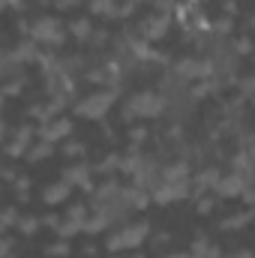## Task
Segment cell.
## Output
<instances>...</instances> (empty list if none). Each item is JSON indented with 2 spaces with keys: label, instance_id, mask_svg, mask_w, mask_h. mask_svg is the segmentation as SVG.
Returning <instances> with one entry per match:
<instances>
[{
  "label": "cell",
  "instance_id": "obj_47",
  "mask_svg": "<svg viewBox=\"0 0 255 258\" xmlns=\"http://www.w3.org/2000/svg\"><path fill=\"white\" fill-rule=\"evenodd\" d=\"M81 252H84L87 258H93V255H96V246H93V243H87V246H81Z\"/></svg>",
  "mask_w": 255,
  "mask_h": 258
},
{
  "label": "cell",
  "instance_id": "obj_49",
  "mask_svg": "<svg viewBox=\"0 0 255 258\" xmlns=\"http://www.w3.org/2000/svg\"><path fill=\"white\" fill-rule=\"evenodd\" d=\"M39 6H54V0H36Z\"/></svg>",
  "mask_w": 255,
  "mask_h": 258
},
{
  "label": "cell",
  "instance_id": "obj_4",
  "mask_svg": "<svg viewBox=\"0 0 255 258\" xmlns=\"http://www.w3.org/2000/svg\"><path fill=\"white\" fill-rule=\"evenodd\" d=\"M126 102L132 105V111L138 117H162L168 111V99L159 90H138V93L129 96Z\"/></svg>",
  "mask_w": 255,
  "mask_h": 258
},
{
  "label": "cell",
  "instance_id": "obj_12",
  "mask_svg": "<svg viewBox=\"0 0 255 258\" xmlns=\"http://www.w3.org/2000/svg\"><path fill=\"white\" fill-rule=\"evenodd\" d=\"M222 180V171H219V165H207V168H201L195 177H192V195L198 198V195H204L207 189H216V183Z\"/></svg>",
  "mask_w": 255,
  "mask_h": 258
},
{
  "label": "cell",
  "instance_id": "obj_37",
  "mask_svg": "<svg viewBox=\"0 0 255 258\" xmlns=\"http://www.w3.org/2000/svg\"><path fill=\"white\" fill-rule=\"evenodd\" d=\"M12 249H15V240L12 237H3L0 240V258H12Z\"/></svg>",
  "mask_w": 255,
  "mask_h": 258
},
{
  "label": "cell",
  "instance_id": "obj_50",
  "mask_svg": "<svg viewBox=\"0 0 255 258\" xmlns=\"http://www.w3.org/2000/svg\"><path fill=\"white\" fill-rule=\"evenodd\" d=\"M186 3H189V6H195V9H198V3H201V0H186Z\"/></svg>",
  "mask_w": 255,
  "mask_h": 258
},
{
  "label": "cell",
  "instance_id": "obj_7",
  "mask_svg": "<svg viewBox=\"0 0 255 258\" xmlns=\"http://www.w3.org/2000/svg\"><path fill=\"white\" fill-rule=\"evenodd\" d=\"M66 105H69V99H63V96H48V102H36V105H30V108H27V117L39 120V126H42V123L60 117V111H63Z\"/></svg>",
  "mask_w": 255,
  "mask_h": 258
},
{
  "label": "cell",
  "instance_id": "obj_33",
  "mask_svg": "<svg viewBox=\"0 0 255 258\" xmlns=\"http://www.w3.org/2000/svg\"><path fill=\"white\" fill-rule=\"evenodd\" d=\"M147 138H150L147 126H132V129H129V144H132V147H141Z\"/></svg>",
  "mask_w": 255,
  "mask_h": 258
},
{
  "label": "cell",
  "instance_id": "obj_6",
  "mask_svg": "<svg viewBox=\"0 0 255 258\" xmlns=\"http://www.w3.org/2000/svg\"><path fill=\"white\" fill-rule=\"evenodd\" d=\"M168 30H171V15H162V12H153V15L135 21V33H138L141 39H147V42H159V39H165Z\"/></svg>",
  "mask_w": 255,
  "mask_h": 258
},
{
  "label": "cell",
  "instance_id": "obj_53",
  "mask_svg": "<svg viewBox=\"0 0 255 258\" xmlns=\"http://www.w3.org/2000/svg\"><path fill=\"white\" fill-rule=\"evenodd\" d=\"M249 153H252V159H255V147H252V150H249Z\"/></svg>",
  "mask_w": 255,
  "mask_h": 258
},
{
  "label": "cell",
  "instance_id": "obj_28",
  "mask_svg": "<svg viewBox=\"0 0 255 258\" xmlns=\"http://www.w3.org/2000/svg\"><path fill=\"white\" fill-rule=\"evenodd\" d=\"M84 153H87V144H84V141H66L63 144V156L66 159H75V162H78Z\"/></svg>",
  "mask_w": 255,
  "mask_h": 258
},
{
  "label": "cell",
  "instance_id": "obj_35",
  "mask_svg": "<svg viewBox=\"0 0 255 258\" xmlns=\"http://www.w3.org/2000/svg\"><path fill=\"white\" fill-rule=\"evenodd\" d=\"M192 255H198V258H204L207 255V249H210V240H207V237H204V234H198V237H195V240H192Z\"/></svg>",
  "mask_w": 255,
  "mask_h": 258
},
{
  "label": "cell",
  "instance_id": "obj_9",
  "mask_svg": "<svg viewBox=\"0 0 255 258\" xmlns=\"http://www.w3.org/2000/svg\"><path fill=\"white\" fill-rule=\"evenodd\" d=\"M90 174H93V165H87V162H75V165H66L63 171H60V177L69 180L72 186H81L84 192H93L96 186H93V180H90Z\"/></svg>",
  "mask_w": 255,
  "mask_h": 258
},
{
  "label": "cell",
  "instance_id": "obj_46",
  "mask_svg": "<svg viewBox=\"0 0 255 258\" xmlns=\"http://www.w3.org/2000/svg\"><path fill=\"white\" fill-rule=\"evenodd\" d=\"M204 258H222L219 246H213V243H210V249H207V255H204Z\"/></svg>",
  "mask_w": 255,
  "mask_h": 258
},
{
  "label": "cell",
  "instance_id": "obj_23",
  "mask_svg": "<svg viewBox=\"0 0 255 258\" xmlns=\"http://www.w3.org/2000/svg\"><path fill=\"white\" fill-rule=\"evenodd\" d=\"M42 252L45 258H69L72 255V246H69V240H54V243H48V246H42Z\"/></svg>",
  "mask_w": 255,
  "mask_h": 258
},
{
  "label": "cell",
  "instance_id": "obj_44",
  "mask_svg": "<svg viewBox=\"0 0 255 258\" xmlns=\"http://www.w3.org/2000/svg\"><path fill=\"white\" fill-rule=\"evenodd\" d=\"M225 15H237V0H225Z\"/></svg>",
  "mask_w": 255,
  "mask_h": 258
},
{
  "label": "cell",
  "instance_id": "obj_8",
  "mask_svg": "<svg viewBox=\"0 0 255 258\" xmlns=\"http://www.w3.org/2000/svg\"><path fill=\"white\" fill-rule=\"evenodd\" d=\"M189 192H192V180H183V183H162L159 189H153L150 195H153V201L159 207H168L174 201H183Z\"/></svg>",
  "mask_w": 255,
  "mask_h": 258
},
{
  "label": "cell",
  "instance_id": "obj_24",
  "mask_svg": "<svg viewBox=\"0 0 255 258\" xmlns=\"http://www.w3.org/2000/svg\"><path fill=\"white\" fill-rule=\"evenodd\" d=\"M228 45H231V51L237 54V57H246V54H252L255 51V42L243 33V36H234V39H228Z\"/></svg>",
  "mask_w": 255,
  "mask_h": 258
},
{
  "label": "cell",
  "instance_id": "obj_45",
  "mask_svg": "<svg viewBox=\"0 0 255 258\" xmlns=\"http://www.w3.org/2000/svg\"><path fill=\"white\" fill-rule=\"evenodd\" d=\"M228 258H255V255L249 252V249H234V252H231Z\"/></svg>",
  "mask_w": 255,
  "mask_h": 258
},
{
  "label": "cell",
  "instance_id": "obj_38",
  "mask_svg": "<svg viewBox=\"0 0 255 258\" xmlns=\"http://www.w3.org/2000/svg\"><path fill=\"white\" fill-rule=\"evenodd\" d=\"M60 222H63V216H57V213L42 216V225H45V228H54V231H57V228H60Z\"/></svg>",
  "mask_w": 255,
  "mask_h": 258
},
{
  "label": "cell",
  "instance_id": "obj_36",
  "mask_svg": "<svg viewBox=\"0 0 255 258\" xmlns=\"http://www.w3.org/2000/svg\"><path fill=\"white\" fill-rule=\"evenodd\" d=\"M153 9L162 12V15H171L177 9V0H153Z\"/></svg>",
  "mask_w": 255,
  "mask_h": 258
},
{
  "label": "cell",
  "instance_id": "obj_26",
  "mask_svg": "<svg viewBox=\"0 0 255 258\" xmlns=\"http://www.w3.org/2000/svg\"><path fill=\"white\" fill-rule=\"evenodd\" d=\"M84 231V222H75V219H66L63 216V222H60V228H57V234L63 237V240H72L75 234H81Z\"/></svg>",
  "mask_w": 255,
  "mask_h": 258
},
{
  "label": "cell",
  "instance_id": "obj_21",
  "mask_svg": "<svg viewBox=\"0 0 255 258\" xmlns=\"http://www.w3.org/2000/svg\"><path fill=\"white\" fill-rule=\"evenodd\" d=\"M108 225H111V219L102 210H93V216H87V222H84V234H90V237L93 234H102Z\"/></svg>",
  "mask_w": 255,
  "mask_h": 258
},
{
  "label": "cell",
  "instance_id": "obj_18",
  "mask_svg": "<svg viewBox=\"0 0 255 258\" xmlns=\"http://www.w3.org/2000/svg\"><path fill=\"white\" fill-rule=\"evenodd\" d=\"M54 156V144L51 141H36L30 150H27V156H24V162H42V159H51Z\"/></svg>",
  "mask_w": 255,
  "mask_h": 258
},
{
  "label": "cell",
  "instance_id": "obj_25",
  "mask_svg": "<svg viewBox=\"0 0 255 258\" xmlns=\"http://www.w3.org/2000/svg\"><path fill=\"white\" fill-rule=\"evenodd\" d=\"M93 15H102V18H111V12L117 9V0H90L87 3Z\"/></svg>",
  "mask_w": 255,
  "mask_h": 258
},
{
  "label": "cell",
  "instance_id": "obj_42",
  "mask_svg": "<svg viewBox=\"0 0 255 258\" xmlns=\"http://www.w3.org/2000/svg\"><path fill=\"white\" fill-rule=\"evenodd\" d=\"M0 177H3L6 183H15V180H18V174H15V168H12V165H6V168L0 171Z\"/></svg>",
  "mask_w": 255,
  "mask_h": 258
},
{
  "label": "cell",
  "instance_id": "obj_16",
  "mask_svg": "<svg viewBox=\"0 0 255 258\" xmlns=\"http://www.w3.org/2000/svg\"><path fill=\"white\" fill-rule=\"evenodd\" d=\"M252 219H255V207L252 210H243V213H231V216H225L216 228H219V231H243Z\"/></svg>",
  "mask_w": 255,
  "mask_h": 258
},
{
  "label": "cell",
  "instance_id": "obj_43",
  "mask_svg": "<svg viewBox=\"0 0 255 258\" xmlns=\"http://www.w3.org/2000/svg\"><path fill=\"white\" fill-rule=\"evenodd\" d=\"M165 243H171V234H168V231H159V234L153 237V246H165Z\"/></svg>",
  "mask_w": 255,
  "mask_h": 258
},
{
  "label": "cell",
  "instance_id": "obj_5",
  "mask_svg": "<svg viewBox=\"0 0 255 258\" xmlns=\"http://www.w3.org/2000/svg\"><path fill=\"white\" fill-rule=\"evenodd\" d=\"M33 138H39V126H33V123H21V126H15L12 138H6V144H3L6 156H9V159H21V156H27V150L33 147Z\"/></svg>",
  "mask_w": 255,
  "mask_h": 258
},
{
  "label": "cell",
  "instance_id": "obj_51",
  "mask_svg": "<svg viewBox=\"0 0 255 258\" xmlns=\"http://www.w3.org/2000/svg\"><path fill=\"white\" fill-rule=\"evenodd\" d=\"M249 27H252V30H255V15H252V18H249Z\"/></svg>",
  "mask_w": 255,
  "mask_h": 258
},
{
  "label": "cell",
  "instance_id": "obj_32",
  "mask_svg": "<svg viewBox=\"0 0 255 258\" xmlns=\"http://www.w3.org/2000/svg\"><path fill=\"white\" fill-rule=\"evenodd\" d=\"M237 87H240V93H243L246 99H255V72L243 75V78L237 81Z\"/></svg>",
  "mask_w": 255,
  "mask_h": 258
},
{
  "label": "cell",
  "instance_id": "obj_48",
  "mask_svg": "<svg viewBox=\"0 0 255 258\" xmlns=\"http://www.w3.org/2000/svg\"><path fill=\"white\" fill-rule=\"evenodd\" d=\"M165 258H198V255H192V252H171V255H165Z\"/></svg>",
  "mask_w": 255,
  "mask_h": 258
},
{
  "label": "cell",
  "instance_id": "obj_10",
  "mask_svg": "<svg viewBox=\"0 0 255 258\" xmlns=\"http://www.w3.org/2000/svg\"><path fill=\"white\" fill-rule=\"evenodd\" d=\"M246 186H249V177H246V174L228 171V174H222V180L216 183V189H213V192L219 195V198H240Z\"/></svg>",
  "mask_w": 255,
  "mask_h": 258
},
{
  "label": "cell",
  "instance_id": "obj_30",
  "mask_svg": "<svg viewBox=\"0 0 255 258\" xmlns=\"http://www.w3.org/2000/svg\"><path fill=\"white\" fill-rule=\"evenodd\" d=\"M87 42H90V48L102 51V48H105L108 42H114V39H111V33H108V30H102V27H99V30H93V36H90Z\"/></svg>",
  "mask_w": 255,
  "mask_h": 258
},
{
  "label": "cell",
  "instance_id": "obj_19",
  "mask_svg": "<svg viewBox=\"0 0 255 258\" xmlns=\"http://www.w3.org/2000/svg\"><path fill=\"white\" fill-rule=\"evenodd\" d=\"M24 90H27V75H24V69H18L15 75L6 78V84H3V96H18V93H24Z\"/></svg>",
  "mask_w": 255,
  "mask_h": 258
},
{
  "label": "cell",
  "instance_id": "obj_39",
  "mask_svg": "<svg viewBox=\"0 0 255 258\" xmlns=\"http://www.w3.org/2000/svg\"><path fill=\"white\" fill-rule=\"evenodd\" d=\"M3 6L12 9V12H24L27 9V0H3Z\"/></svg>",
  "mask_w": 255,
  "mask_h": 258
},
{
  "label": "cell",
  "instance_id": "obj_29",
  "mask_svg": "<svg viewBox=\"0 0 255 258\" xmlns=\"http://www.w3.org/2000/svg\"><path fill=\"white\" fill-rule=\"evenodd\" d=\"M18 219H21V213H18V207L12 204V207H6V210H3V216H0V228H3V231H9V228H15V225H18Z\"/></svg>",
  "mask_w": 255,
  "mask_h": 258
},
{
  "label": "cell",
  "instance_id": "obj_2",
  "mask_svg": "<svg viewBox=\"0 0 255 258\" xmlns=\"http://www.w3.org/2000/svg\"><path fill=\"white\" fill-rule=\"evenodd\" d=\"M147 234H150V222L144 219V222H129V225H120V231H114L111 237H108V243H105V249L108 252H123V249H138L144 240H147Z\"/></svg>",
  "mask_w": 255,
  "mask_h": 258
},
{
  "label": "cell",
  "instance_id": "obj_20",
  "mask_svg": "<svg viewBox=\"0 0 255 258\" xmlns=\"http://www.w3.org/2000/svg\"><path fill=\"white\" fill-rule=\"evenodd\" d=\"M39 228H42V219H39V216H33V213H21L18 225H15V231H18L21 237H33Z\"/></svg>",
  "mask_w": 255,
  "mask_h": 258
},
{
  "label": "cell",
  "instance_id": "obj_14",
  "mask_svg": "<svg viewBox=\"0 0 255 258\" xmlns=\"http://www.w3.org/2000/svg\"><path fill=\"white\" fill-rule=\"evenodd\" d=\"M72 189H75V186H72L69 180H63V177H60V180H54V183H48V186L42 189V201H45L48 207H54V204H63V201H69Z\"/></svg>",
  "mask_w": 255,
  "mask_h": 258
},
{
  "label": "cell",
  "instance_id": "obj_13",
  "mask_svg": "<svg viewBox=\"0 0 255 258\" xmlns=\"http://www.w3.org/2000/svg\"><path fill=\"white\" fill-rule=\"evenodd\" d=\"M39 42L36 39H30V36H24V39H18V45L12 48V57H15V63L18 66H27V63H36L39 60Z\"/></svg>",
  "mask_w": 255,
  "mask_h": 258
},
{
  "label": "cell",
  "instance_id": "obj_40",
  "mask_svg": "<svg viewBox=\"0 0 255 258\" xmlns=\"http://www.w3.org/2000/svg\"><path fill=\"white\" fill-rule=\"evenodd\" d=\"M135 117H138V114L132 111V105H129V102H123V108H120V120H123V123H132Z\"/></svg>",
  "mask_w": 255,
  "mask_h": 258
},
{
  "label": "cell",
  "instance_id": "obj_34",
  "mask_svg": "<svg viewBox=\"0 0 255 258\" xmlns=\"http://www.w3.org/2000/svg\"><path fill=\"white\" fill-rule=\"evenodd\" d=\"M12 189H15V198H18V201H27V192H30V177H24V174H21V177L12 183Z\"/></svg>",
  "mask_w": 255,
  "mask_h": 258
},
{
  "label": "cell",
  "instance_id": "obj_3",
  "mask_svg": "<svg viewBox=\"0 0 255 258\" xmlns=\"http://www.w3.org/2000/svg\"><path fill=\"white\" fill-rule=\"evenodd\" d=\"M30 39H36V42L45 45V48H60V45L66 42V33H63L60 18H54V15L36 18L33 27H30Z\"/></svg>",
  "mask_w": 255,
  "mask_h": 258
},
{
  "label": "cell",
  "instance_id": "obj_22",
  "mask_svg": "<svg viewBox=\"0 0 255 258\" xmlns=\"http://www.w3.org/2000/svg\"><path fill=\"white\" fill-rule=\"evenodd\" d=\"M231 30H234V15H219V18L210 24V33H213L216 39H225Z\"/></svg>",
  "mask_w": 255,
  "mask_h": 258
},
{
  "label": "cell",
  "instance_id": "obj_41",
  "mask_svg": "<svg viewBox=\"0 0 255 258\" xmlns=\"http://www.w3.org/2000/svg\"><path fill=\"white\" fill-rule=\"evenodd\" d=\"M81 0H54V9H60V12H69V9H75Z\"/></svg>",
  "mask_w": 255,
  "mask_h": 258
},
{
  "label": "cell",
  "instance_id": "obj_11",
  "mask_svg": "<svg viewBox=\"0 0 255 258\" xmlns=\"http://www.w3.org/2000/svg\"><path fill=\"white\" fill-rule=\"evenodd\" d=\"M69 135H72V120L69 117H54V120H48V123L39 126V138L42 141H51V144L69 141Z\"/></svg>",
  "mask_w": 255,
  "mask_h": 258
},
{
  "label": "cell",
  "instance_id": "obj_1",
  "mask_svg": "<svg viewBox=\"0 0 255 258\" xmlns=\"http://www.w3.org/2000/svg\"><path fill=\"white\" fill-rule=\"evenodd\" d=\"M117 96H120V87H99L96 93L75 99L72 111H75L78 117H84V120H102V117L111 111V105H114Z\"/></svg>",
  "mask_w": 255,
  "mask_h": 258
},
{
  "label": "cell",
  "instance_id": "obj_31",
  "mask_svg": "<svg viewBox=\"0 0 255 258\" xmlns=\"http://www.w3.org/2000/svg\"><path fill=\"white\" fill-rule=\"evenodd\" d=\"M66 219H75V222H87V204H81V201H75L69 210L63 213Z\"/></svg>",
  "mask_w": 255,
  "mask_h": 258
},
{
  "label": "cell",
  "instance_id": "obj_52",
  "mask_svg": "<svg viewBox=\"0 0 255 258\" xmlns=\"http://www.w3.org/2000/svg\"><path fill=\"white\" fill-rule=\"evenodd\" d=\"M135 3H153V0H135Z\"/></svg>",
  "mask_w": 255,
  "mask_h": 258
},
{
  "label": "cell",
  "instance_id": "obj_27",
  "mask_svg": "<svg viewBox=\"0 0 255 258\" xmlns=\"http://www.w3.org/2000/svg\"><path fill=\"white\" fill-rule=\"evenodd\" d=\"M213 207H216V192L213 195H198V198H195V213H198V216L213 213Z\"/></svg>",
  "mask_w": 255,
  "mask_h": 258
},
{
  "label": "cell",
  "instance_id": "obj_15",
  "mask_svg": "<svg viewBox=\"0 0 255 258\" xmlns=\"http://www.w3.org/2000/svg\"><path fill=\"white\" fill-rule=\"evenodd\" d=\"M183 180H192L189 159H174L162 165V183H183Z\"/></svg>",
  "mask_w": 255,
  "mask_h": 258
},
{
  "label": "cell",
  "instance_id": "obj_17",
  "mask_svg": "<svg viewBox=\"0 0 255 258\" xmlns=\"http://www.w3.org/2000/svg\"><path fill=\"white\" fill-rule=\"evenodd\" d=\"M66 30L72 33V39L87 42V39L93 36V21H90V18H72V21L66 24Z\"/></svg>",
  "mask_w": 255,
  "mask_h": 258
}]
</instances>
